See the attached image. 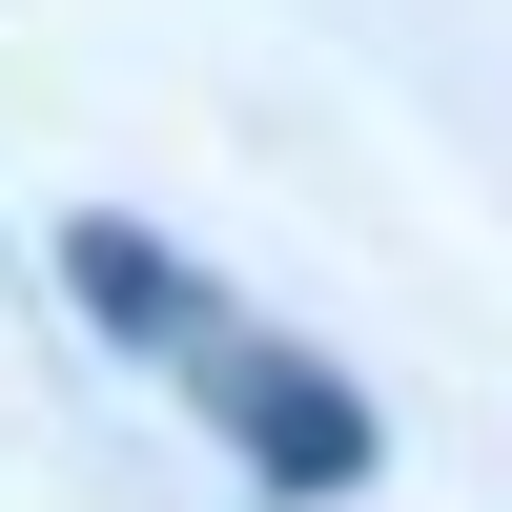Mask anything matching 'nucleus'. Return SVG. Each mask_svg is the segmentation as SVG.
Returning <instances> with one entry per match:
<instances>
[{"label": "nucleus", "mask_w": 512, "mask_h": 512, "mask_svg": "<svg viewBox=\"0 0 512 512\" xmlns=\"http://www.w3.org/2000/svg\"><path fill=\"white\" fill-rule=\"evenodd\" d=\"M185 390L226 410V451H246L267 492H369V410L328 390L308 349H267V328H205V349H185Z\"/></svg>", "instance_id": "1"}, {"label": "nucleus", "mask_w": 512, "mask_h": 512, "mask_svg": "<svg viewBox=\"0 0 512 512\" xmlns=\"http://www.w3.org/2000/svg\"><path fill=\"white\" fill-rule=\"evenodd\" d=\"M62 267H82V308H103V328H144V349H205V328H226V308H205V287L144 246V226H62Z\"/></svg>", "instance_id": "2"}]
</instances>
